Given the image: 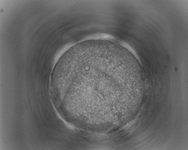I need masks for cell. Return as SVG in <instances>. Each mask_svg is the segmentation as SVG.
Instances as JSON below:
<instances>
[{"mask_svg": "<svg viewBox=\"0 0 188 150\" xmlns=\"http://www.w3.org/2000/svg\"><path fill=\"white\" fill-rule=\"evenodd\" d=\"M118 71L117 65L112 60L98 55L84 57L66 65L74 103L83 107L107 106L109 88Z\"/></svg>", "mask_w": 188, "mask_h": 150, "instance_id": "obj_1", "label": "cell"}]
</instances>
